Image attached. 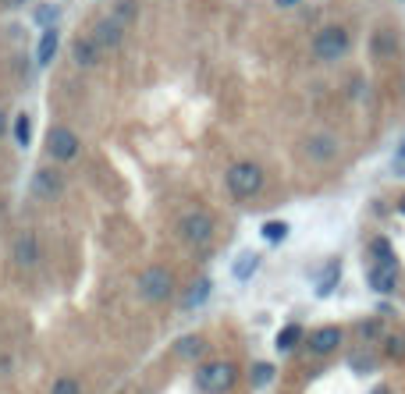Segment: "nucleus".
<instances>
[{"label":"nucleus","mask_w":405,"mask_h":394,"mask_svg":"<svg viewBox=\"0 0 405 394\" xmlns=\"http://www.w3.org/2000/svg\"><path fill=\"white\" fill-rule=\"evenodd\" d=\"M263 167L260 163H253V160H239V163H231L227 167V178H224V185H227V192L235 196V199H256L260 192H263Z\"/></svg>","instance_id":"1"},{"label":"nucleus","mask_w":405,"mask_h":394,"mask_svg":"<svg viewBox=\"0 0 405 394\" xmlns=\"http://www.w3.org/2000/svg\"><path fill=\"white\" fill-rule=\"evenodd\" d=\"M349 50H352V36H349L345 25H324L313 36V53L320 61H341Z\"/></svg>","instance_id":"2"},{"label":"nucleus","mask_w":405,"mask_h":394,"mask_svg":"<svg viewBox=\"0 0 405 394\" xmlns=\"http://www.w3.org/2000/svg\"><path fill=\"white\" fill-rule=\"evenodd\" d=\"M235 380H239V369L231 362H206L196 373V383H199L203 394H227L235 387Z\"/></svg>","instance_id":"3"},{"label":"nucleus","mask_w":405,"mask_h":394,"mask_svg":"<svg viewBox=\"0 0 405 394\" xmlns=\"http://www.w3.org/2000/svg\"><path fill=\"white\" fill-rule=\"evenodd\" d=\"M171 288H175V277H171L164 266H150L139 273V299L157 306L164 299H171Z\"/></svg>","instance_id":"4"},{"label":"nucleus","mask_w":405,"mask_h":394,"mask_svg":"<svg viewBox=\"0 0 405 394\" xmlns=\"http://www.w3.org/2000/svg\"><path fill=\"white\" fill-rule=\"evenodd\" d=\"M178 235H182V242H189V245H206V242L213 238V217H210L206 210H189V213H182Z\"/></svg>","instance_id":"5"},{"label":"nucleus","mask_w":405,"mask_h":394,"mask_svg":"<svg viewBox=\"0 0 405 394\" xmlns=\"http://www.w3.org/2000/svg\"><path fill=\"white\" fill-rule=\"evenodd\" d=\"M79 149H82V142H79V135H75L72 128H65V125H53V128H50V135H46V153H50L57 163H72V160L79 156Z\"/></svg>","instance_id":"6"},{"label":"nucleus","mask_w":405,"mask_h":394,"mask_svg":"<svg viewBox=\"0 0 405 394\" xmlns=\"http://www.w3.org/2000/svg\"><path fill=\"white\" fill-rule=\"evenodd\" d=\"M100 50H118L121 43H125V25L114 18V15H107V18H100L96 25H93V36H89Z\"/></svg>","instance_id":"7"},{"label":"nucleus","mask_w":405,"mask_h":394,"mask_svg":"<svg viewBox=\"0 0 405 394\" xmlns=\"http://www.w3.org/2000/svg\"><path fill=\"white\" fill-rule=\"evenodd\" d=\"M341 341H345V330H341V327H317V330L306 337V345H310L313 355H331V352L341 348Z\"/></svg>","instance_id":"8"},{"label":"nucleus","mask_w":405,"mask_h":394,"mask_svg":"<svg viewBox=\"0 0 405 394\" xmlns=\"http://www.w3.org/2000/svg\"><path fill=\"white\" fill-rule=\"evenodd\" d=\"M398 285V256L394 259H377V266L370 270V288L380 295H391Z\"/></svg>","instance_id":"9"},{"label":"nucleus","mask_w":405,"mask_h":394,"mask_svg":"<svg viewBox=\"0 0 405 394\" xmlns=\"http://www.w3.org/2000/svg\"><path fill=\"white\" fill-rule=\"evenodd\" d=\"M65 189V178L53 171V167H39V171L32 175V196L36 199H57Z\"/></svg>","instance_id":"10"},{"label":"nucleus","mask_w":405,"mask_h":394,"mask_svg":"<svg viewBox=\"0 0 405 394\" xmlns=\"http://www.w3.org/2000/svg\"><path fill=\"white\" fill-rule=\"evenodd\" d=\"M15 263H18L22 270H29V266L39 263V242H36V235H22V238L15 242Z\"/></svg>","instance_id":"11"},{"label":"nucleus","mask_w":405,"mask_h":394,"mask_svg":"<svg viewBox=\"0 0 405 394\" xmlns=\"http://www.w3.org/2000/svg\"><path fill=\"white\" fill-rule=\"evenodd\" d=\"M100 53H103V50H100L93 39H82V36H79L75 46H72V57H75L79 68H96V64H100Z\"/></svg>","instance_id":"12"},{"label":"nucleus","mask_w":405,"mask_h":394,"mask_svg":"<svg viewBox=\"0 0 405 394\" xmlns=\"http://www.w3.org/2000/svg\"><path fill=\"white\" fill-rule=\"evenodd\" d=\"M370 43H373V57H380V61L398 57V36H394L391 29H377Z\"/></svg>","instance_id":"13"},{"label":"nucleus","mask_w":405,"mask_h":394,"mask_svg":"<svg viewBox=\"0 0 405 394\" xmlns=\"http://www.w3.org/2000/svg\"><path fill=\"white\" fill-rule=\"evenodd\" d=\"M171 352H175L178 359H199L203 352H206V341H203V337L199 334H185V337H178V341H175V348H171Z\"/></svg>","instance_id":"14"},{"label":"nucleus","mask_w":405,"mask_h":394,"mask_svg":"<svg viewBox=\"0 0 405 394\" xmlns=\"http://www.w3.org/2000/svg\"><path fill=\"white\" fill-rule=\"evenodd\" d=\"M334 153H338V146H334V139H331V135H324V132H317V135L306 142V156H310V160H317V163H320V160H331Z\"/></svg>","instance_id":"15"},{"label":"nucleus","mask_w":405,"mask_h":394,"mask_svg":"<svg viewBox=\"0 0 405 394\" xmlns=\"http://www.w3.org/2000/svg\"><path fill=\"white\" fill-rule=\"evenodd\" d=\"M53 57H57V29H46L39 46H36V61H39V68H50Z\"/></svg>","instance_id":"16"},{"label":"nucleus","mask_w":405,"mask_h":394,"mask_svg":"<svg viewBox=\"0 0 405 394\" xmlns=\"http://www.w3.org/2000/svg\"><path fill=\"white\" fill-rule=\"evenodd\" d=\"M299 341H303V327H299V323H288V327L277 334V341H274V345H277V352H292Z\"/></svg>","instance_id":"17"},{"label":"nucleus","mask_w":405,"mask_h":394,"mask_svg":"<svg viewBox=\"0 0 405 394\" xmlns=\"http://www.w3.org/2000/svg\"><path fill=\"white\" fill-rule=\"evenodd\" d=\"M206 295H210V280H206V277H199L196 285L185 292V309H196V306H203V302H206Z\"/></svg>","instance_id":"18"},{"label":"nucleus","mask_w":405,"mask_h":394,"mask_svg":"<svg viewBox=\"0 0 405 394\" xmlns=\"http://www.w3.org/2000/svg\"><path fill=\"white\" fill-rule=\"evenodd\" d=\"M256 266H260V256H256V252H242V256L235 259V277H239V280H249V277L256 273Z\"/></svg>","instance_id":"19"},{"label":"nucleus","mask_w":405,"mask_h":394,"mask_svg":"<svg viewBox=\"0 0 405 394\" xmlns=\"http://www.w3.org/2000/svg\"><path fill=\"white\" fill-rule=\"evenodd\" d=\"M135 11H139V4H135V0H118V8H114V18H118L125 29L135 22Z\"/></svg>","instance_id":"20"},{"label":"nucleus","mask_w":405,"mask_h":394,"mask_svg":"<svg viewBox=\"0 0 405 394\" xmlns=\"http://www.w3.org/2000/svg\"><path fill=\"white\" fill-rule=\"evenodd\" d=\"M284 235H288V224H284V220H267V224H263V238H267V242H281Z\"/></svg>","instance_id":"21"},{"label":"nucleus","mask_w":405,"mask_h":394,"mask_svg":"<svg viewBox=\"0 0 405 394\" xmlns=\"http://www.w3.org/2000/svg\"><path fill=\"white\" fill-rule=\"evenodd\" d=\"M270 380H274V366H270V362H256V366H253V383H256V387H267Z\"/></svg>","instance_id":"22"},{"label":"nucleus","mask_w":405,"mask_h":394,"mask_svg":"<svg viewBox=\"0 0 405 394\" xmlns=\"http://www.w3.org/2000/svg\"><path fill=\"white\" fill-rule=\"evenodd\" d=\"M50 394H82V387H79V380H72V376H61V380H53Z\"/></svg>","instance_id":"23"},{"label":"nucleus","mask_w":405,"mask_h":394,"mask_svg":"<svg viewBox=\"0 0 405 394\" xmlns=\"http://www.w3.org/2000/svg\"><path fill=\"white\" fill-rule=\"evenodd\" d=\"M15 139H18V146H29V139H32V121L25 114L15 121Z\"/></svg>","instance_id":"24"},{"label":"nucleus","mask_w":405,"mask_h":394,"mask_svg":"<svg viewBox=\"0 0 405 394\" xmlns=\"http://www.w3.org/2000/svg\"><path fill=\"white\" fill-rule=\"evenodd\" d=\"M36 22H39L43 29H50V25L57 22V8H50V4H43V8L36 11Z\"/></svg>","instance_id":"25"},{"label":"nucleus","mask_w":405,"mask_h":394,"mask_svg":"<svg viewBox=\"0 0 405 394\" xmlns=\"http://www.w3.org/2000/svg\"><path fill=\"white\" fill-rule=\"evenodd\" d=\"M387 352H391V359H405V337H394V341H387Z\"/></svg>","instance_id":"26"},{"label":"nucleus","mask_w":405,"mask_h":394,"mask_svg":"<svg viewBox=\"0 0 405 394\" xmlns=\"http://www.w3.org/2000/svg\"><path fill=\"white\" fill-rule=\"evenodd\" d=\"M334 280H338V266H331V273H327V280H320V285H317V292H320V295H327V292L334 288Z\"/></svg>","instance_id":"27"},{"label":"nucleus","mask_w":405,"mask_h":394,"mask_svg":"<svg viewBox=\"0 0 405 394\" xmlns=\"http://www.w3.org/2000/svg\"><path fill=\"white\" fill-rule=\"evenodd\" d=\"M391 171H394L398 178H405V146L398 149V156H394V163H391Z\"/></svg>","instance_id":"28"},{"label":"nucleus","mask_w":405,"mask_h":394,"mask_svg":"<svg viewBox=\"0 0 405 394\" xmlns=\"http://www.w3.org/2000/svg\"><path fill=\"white\" fill-rule=\"evenodd\" d=\"M292 4H299V0H277V8H292Z\"/></svg>","instance_id":"29"},{"label":"nucleus","mask_w":405,"mask_h":394,"mask_svg":"<svg viewBox=\"0 0 405 394\" xmlns=\"http://www.w3.org/2000/svg\"><path fill=\"white\" fill-rule=\"evenodd\" d=\"M4 128H8V118H4V110H0V135H4Z\"/></svg>","instance_id":"30"},{"label":"nucleus","mask_w":405,"mask_h":394,"mask_svg":"<svg viewBox=\"0 0 405 394\" xmlns=\"http://www.w3.org/2000/svg\"><path fill=\"white\" fill-rule=\"evenodd\" d=\"M398 210H401V213H405V196H401V203H398Z\"/></svg>","instance_id":"31"}]
</instances>
